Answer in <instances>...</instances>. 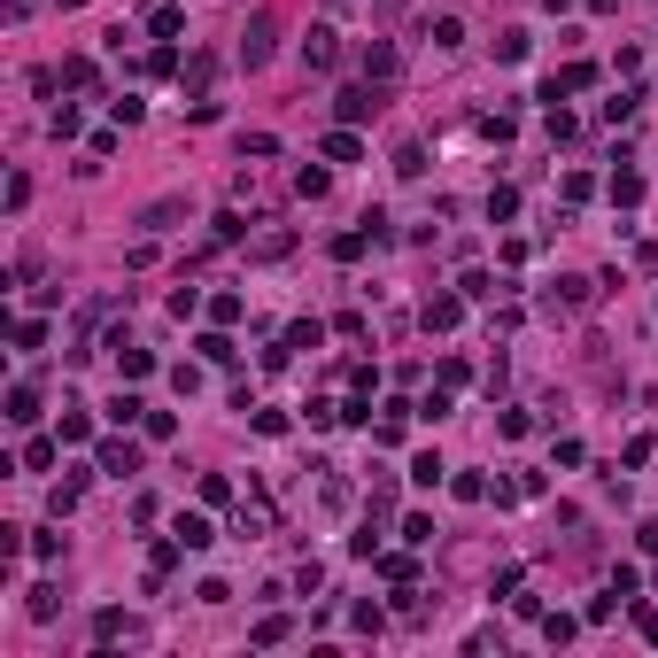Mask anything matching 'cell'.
<instances>
[{
    "label": "cell",
    "instance_id": "1",
    "mask_svg": "<svg viewBox=\"0 0 658 658\" xmlns=\"http://www.w3.org/2000/svg\"><path fill=\"white\" fill-rule=\"evenodd\" d=\"M457 318H464V287L457 294H426V310H419L426 333H457Z\"/></svg>",
    "mask_w": 658,
    "mask_h": 658
},
{
    "label": "cell",
    "instance_id": "2",
    "mask_svg": "<svg viewBox=\"0 0 658 658\" xmlns=\"http://www.w3.org/2000/svg\"><path fill=\"white\" fill-rule=\"evenodd\" d=\"M101 473H109V481H132L140 473V442H101Z\"/></svg>",
    "mask_w": 658,
    "mask_h": 658
},
{
    "label": "cell",
    "instance_id": "3",
    "mask_svg": "<svg viewBox=\"0 0 658 658\" xmlns=\"http://www.w3.org/2000/svg\"><path fill=\"white\" fill-rule=\"evenodd\" d=\"M240 62H248V70H264V62H271V16H248V39H240Z\"/></svg>",
    "mask_w": 658,
    "mask_h": 658
},
{
    "label": "cell",
    "instance_id": "4",
    "mask_svg": "<svg viewBox=\"0 0 658 658\" xmlns=\"http://www.w3.org/2000/svg\"><path fill=\"white\" fill-rule=\"evenodd\" d=\"M171 535L186 542V550H210V542H217V527L202 519V511H178V519H171Z\"/></svg>",
    "mask_w": 658,
    "mask_h": 658
},
{
    "label": "cell",
    "instance_id": "5",
    "mask_svg": "<svg viewBox=\"0 0 658 658\" xmlns=\"http://www.w3.org/2000/svg\"><path fill=\"white\" fill-rule=\"evenodd\" d=\"M333 55H341V47H333V23H318V32L302 39V62L310 70H333Z\"/></svg>",
    "mask_w": 658,
    "mask_h": 658
},
{
    "label": "cell",
    "instance_id": "6",
    "mask_svg": "<svg viewBox=\"0 0 658 658\" xmlns=\"http://www.w3.org/2000/svg\"><path fill=\"white\" fill-rule=\"evenodd\" d=\"M395 70H403V62H395V47H387V39H372V47H365V77H380V86H387Z\"/></svg>",
    "mask_w": 658,
    "mask_h": 658
},
{
    "label": "cell",
    "instance_id": "7",
    "mask_svg": "<svg viewBox=\"0 0 658 658\" xmlns=\"http://www.w3.org/2000/svg\"><path fill=\"white\" fill-rule=\"evenodd\" d=\"M116 372H124V380H148L155 356H148V348H132V341H116Z\"/></svg>",
    "mask_w": 658,
    "mask_h": 658
},
{
    "label": "cell",
    "instance_id": "8",
    "mask_svg": "<svg viewBox=\"0 0 658 658\" xmlns=\"http://www.w3.org/2000/svg\"><path fill=\"white\" fill-rule=\"evenodd\" d=\"M410 481H419V488H442V481H449V464L434 457V449H419V457H410Z\"/></svg>",
    "mask_w": 658,
    "mask_h": 658
},
{
    "label": "cell",
    "instance_id": "9",
    "mask_svg": "<svg viewBox=\"0 0 658 658\" xmlns=\"http://www.w3.org/2000/svg\"><path fill=\"white\" fill-rule=\"evenodd\" d=\"M148 32H155V39H178V32H186V8H178V0H163V8L148 16Z\"/></svg>",
    "mask_w": 658,
    "mask_h": 658
},
{
    "label": "cell",
    "instance_id": "10",
    "mask_svg": "<svg viewBox=\"0 0 658 658\" xmlns=\"http://www.w3.org/2000/svg\"><path fill=\"white\" fill-rule=\"evenodd\" d=\"M372 109H380V101H372V86H348V94H341V124H365Z\"/></svg>",
    "mask_w": 658,
    "mask_h": 658
},
{
    "label": "cell",
    "instance_id": "11",
    "mask_svg": "<svg viewBox=\"0 0 658 658\" xmlns=\"http://www.w3.org/2000/svg\"><path fill=\"white\" fill-rule=\"evenodd\" d=\"M8 419H16V426H32V419H39V387H23V380L8 387Z\"/></svg>",
    "mask_w": 658,
    "mask_h": 658
},
{
    "label": "cell",
    "instance_id": "12",
    "mask_svg": "<svg viewBox=\"0 0 658 658\" xmlns=\"http://www.w3.org/2000/svg\"><path fill=\"white\" fill-rule=\"evenodd\" d=\"M511 217H519V194L496 186V194H488V225H511Z\"/></svg>",
    "mask_w": 658,
    "mask_h": 658
},
{
    "label": "cell",
    "instance_id": "13",
    "mask_svg": "<svg viewBox=\"0 0 658 658\" xmlns=\"http://www.w3.org/2000/svg\"><path fill=\"white\" fill-rule=\"evenodd\" d=\"M109 419H116V426H140V419H148V403H140L132 387H124V395H116V403H109Z\"/></svg>",
    "mask_w": 658,
    "mask_h": 658
},
{
    "label": "cell",
    "instance_id": "14",
    "mask_svg": "<svg viewBox=\"0 0 658 658\" xmlns=\"http://www.w3.org/2000/svg\"><path fill=\"white\" fill-rule=\"evenodd\" d=\"M326 186H333V178L318 171V163H302V171H294V194H302V202H318V194H326Z\"/></svg>",
    "mask_w": 658,
    "mask_h": 658
},
{
    "label": "cell",
    "instance_id": "15",
    "mask_svg": "<svg viewBox=\"0 0 658 658\" xmlns=\"http://www.w3.org/2000/svg\"><path fill=\"white\" fill-rule=\"evenodd\" d=\"M318 341H326V326H318V318H294V326H287V348H318Z\"/></svg>",
    "mask_w": 658,
    "mask_h": 658
},
{
    "label": "cell",
    "instance_id": "16",
    "mask_svg": "<svg viewBox=\"0 0 658 658\" xmlns=\"http://www.w3.org/2000/svg\"><path fill=\"white\" fill-rule=\"evenodd\" d=\"M356 155H365L356 132H326V163H356Z\"/></svg>",
    "mask_w": 658,
    "mask_h": 658
},
{
    "label": "cell",
    "instance_id": "17",
    "mask_svg": "<svg viewBox=\"0 0 658 658\" xmlns=\"http://www.w3.org/2000/svg\"><path fill=\"white\" fill-rule=\"evenodd\" d=\"M86 434H94V426H86V410H62V434H55V442H62V449H77Z\"/></svg>",
    "mask_w": 658,
    "mask_h": 658
},
{
    "label": "cell",
    "instance_id": "18",
    "mask_svg": "<svg viewBox=\"0 0 658 658\" xmlns=\"http://www.w3.org/2000/svg\"><path fill=\"white\" fill-rule=\"evenodd\" d=\"M372 248V232L365 225H356V232H341V240H333V256H341V264H356V256H365Z\"/></svg>",
    "mask_w": 658,
    "mask_h": 658
},
{
    "label": "cell",
    "instance_id": "19",
    "mask_svg": "<svg viewBox=\"0 0 658 658\" xmlns=\"http://www.w3.org/2000/svg\"><path fill=\"white\" fill-rule=\"evenodd\" d=\"M426 39H434V47H457L464 23H457V16H434V23H426Z\"/></svg>",
    "mask_w": 658,
    "mask_h": 658
},
{
    "label": "cell",
    "instance_id": "20",
    "mask_svg": "<svg viewBox=\"0 0 658 658\" xmlns=\"http://www.w3.org/2000/svg\"><path fill=\"white\" fill-rule=\"evenodd\" d=\"M403 542H410V550H426V542H434V519H426V511H410V519H403Z\"/></svg>",
    "mask_w": 658,
    "mask_h": 658
},
{
    "label": "cell",
    "instance_id": "21",
    "mask_svg": "<svg viewBox=\"0 0 658 658\" xmlns=\"http://www.w3.org/2000/svg\"><path fill=\"white\" fill-rule=\"evenodd\" d=\"M457 287H464V302H488V294H496V279H488V271H464Z\"/></svg>",
    "mask_w": 658,
    "mask_h": 658
},
{
    "label": "cell",
    "instance_id": "22",
    "mask_svg": "<svg viewBox=\"0 0 658 658\" xmlns=\"http://www.w3.org/2000/svg\"><path fill=\"white\" fill-rule=\"evenodd\" d=\"M140 426H148V442H171V434H178V419H171V410H148Z\"/></svg>",
    "mask_w": 658,
    "mask_h": 658
},
{
    "label": "cell",
    "instance_id": "23",
    "mask_svg": "<svg viewBox=\"0 0 658 658\" xmlns=\"http://www.w3.org/2000/svg\"><path fill=\"white\" fill-rule=\"evenodd\" d=\"M635 109H643V94H612V101H604V116H612V124H627Z\"/></svg>",
    "mask_w": 658,
    "mask_h": 658
},
{
    "label": "cell",
    "instance_id": "24",
    "mask_svg": "<svg viewBox=\"0 0 658 658\" xmlns=\"http://www.w3.org/2000/svg\"><path fill=\"white\" fill-rule=\"evenodd\" d=\"M635 542H643V550H651V558H658V519H643V535H635Z\"/></svg>",
    "mask_w": 658,
    "mask_h": 658
},
{
    "label": "cell",
    "instance_id": "25",
    "mask_svg": "<svg viewBox=\"0 0 658 658\" xmlns=\"http://www.w3.org/2000/svg\"><path fill=\"white\" fill-rule=\"evenodd\" d=\"M635 627H643V635H651V643H658V612H635Z\"/></svg>",
    "mask_w": 658,
    "mask_h": 658
}]
</instances>
